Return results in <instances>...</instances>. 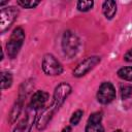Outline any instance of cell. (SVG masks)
Wrapping results in <instances>:
<instances>
[{
	"label": "cell",
	"mask_w": 132,
	"mask_h": 132,
	"mask_svg": "<svg viewBox=\"0 0 132 132\" xmlns=\"http://www.w3.org/2000/svg\"><path fill=\"white\" fill-rule=\"evenodd\" d=\"M34 122V117L32 118L31 114L28 112L27 116L18 124V126L14 128L13 132H30L32 125Z\"/></svg>",
	"instance_id": "10"
},
{
	"label": "cell",
	"mask_w": 132,
	"mask_h": 132,
	"mask_svg": "<svg viewBox=\"0 0 132 132\" xmlns=\"http://www.w3.org/2000/svg\"><path fill=\"white\" fill-rule=\"evenodd\" d=\"M25 40V32L21 27H18L13 30L12 34L10 35V38L8 40V42L6 43V51H7V55L10 59H14L22 45L23 42Z\"/></svg>",
	"instance_id": "1"
},
{
	"label": "cell",
	"mask_w": 132,
	"mask_h": 132,
	"mask_svg": "<svg viewBox=\"0 0 132 132\" xmlns=\"http://www.w3.org/2000/svg\"><path fill=\"white\" fill-rule=\"evenodd\" d=\"M102 11L106 19L110 20L114 16L117 12V3L113 0H107L104 1L102 4Z\"/></svg>",
	"instance_id": "11"
},
{
	"label": "cell",
	"mask_w": 132,
	"mask_h": 132,
	"mask_svg": "<svg viewBox=\"0 0 132 132\" xmlns=\"http://www.w3.org/2000/svg\"><path fill=\"white\" fill-rule=\"evenodd\" d=\"M71 91H72L71 86L67 82H61L60 85H58L54 92V97H53L54 99L52 102L53 106L56 109H59L66 100V98L70 95Z\"/></svg>",
	"instance_id": "5"
},
{
	"label": "cell",
	"mask_w": 132,
	"mask_h": 132,
	"mask_svg": "<svg viewBox=\"0 0 132 132\" xmlns=\"http://www.w3.org/2000/svg\"><path fill=\"white\" fill-rule=\"evenodd\" d=\"M100 57L98 56H92L88 57L85 60H82L73 70V76L75 77H81L85 74H87L90 70H92L98 63H100Z\"/></svg>",
	"instance_id": "7"
},
{
	"label": "cell",
	"mask_w": 132,
	"mask_h": 132,
	"mask_svg": "<svg viewBox=\"0 0 132 132\" xmlns=\"http://www.w3.org/2000/svg\"><path fill=\"white\" fill-rule=\"evenodd\" d=\"M7 3V1H3V2H0V5L2 6V5H4V4H6Z\"/></svg>",
	"instance_id": "23"
},
{
	"label": "cell",
	"mask_w": 132,
	"mask_h": 132,
	"mask_svg": "<svg viewBox=\"0 0 132 132\" xmlns=\"http://www.w3.org/2000/svg\"><path fill=\"white\" fill-rule=\"evenodd\" d=\"M48 99V94L44 91H36L31 100H30V104H29V108L32 110H38L44 107V104L46 103Z\"/></svg>",
	"instance_id": "9"
},
{
	"label": "cell",
	"mask_w": 132,
	"mask_h": 132,
	"mask_svg": "<svg viewBox=\"0 0 132 132\" xmlns=\"http://www.w3.org/2000/svg\"><path fill=\"white\" fill-rule=\"evenodd\" d=\"M56 110L57 109L53 106V104L42 108L40 114L36 119V127H37L38 130H42L46 127V125L51 121V119H52V117H53V114L55 113Z\"/></svg>",
	"instance_id": "8"
},
{
	"label": "cell",
	"mask_w": 132,
	"mask_h": 132,
	"mask_svg": "<svg viewBox=\"0 0 132 132\" xmlns=\"http://www.w3.org/2000/svg\"><path fill=\"white\" fill-rule=\"evenodd\" d=\"M16 3H18L20 6H22L23 8L30 9V8L36 7L40 2H39V1H36V0H18Z\"/></svg>",
	"instance_id": "15"
},
{
	"label": "cell",
	"mask_w": 132,
	"mask_h": 132,
	"mask_svg": "<svg viewBox=\"0 0 132 132\" xmlns=\"http://www.w3.org/2000/svg\"><path fill=\"white\" fill-rule=\"evenodd\" d=\"M21 109H22V102H16V104L13 106V108H12V110H11V112H10V120H9V122L10 123H13L14 121H15V119L18 118V116L20 114V111H21Z\"/></svg>",
	"instance_id": "17"
},
{
	"label": "cell",
	"mask_w": 132,
	"mask_h": 132,
	"mask_svg": "<svg viewBox=\"0 0 132 132\" xmlns=\"http://www.w3.org/2000/svg\"><path fill=\"white\" fill-rule=\"evenodd\" d=\"M124 60L126 62H132V48H130L125 55H124Z\"/></svg>",
	"instance_id": "21"
},
{
	"label": "cell",
	"mask_w": 132,
	"mask_h": 132,
	"mask_svg": "<svg viewBox=\"0 0 132 132\" xmlns=\"http://www.w3.org/2000/svg\"><path fill=\"white\" fill-rule=\"evenodd\" d=\"M82 113H84V112H82V110H80V109L74 111L73 114H72L71 118H70V123H71V125H73V126L77 125V124L79 123V121L81 120Z\"/></svg>",
	"instance_id": "19"
},
{
	"label": "cell",
	"mask_w": 132,
	"mask_h": 132,
	"mask_svg": "<svg viewBox=\"0 0 132 132\" xmlns=\"http://www.w3.org/2000/svg\"><path fill=\"white\" fill-rule=\"evenodd\" d=\"M102 120V113L101 112H94L90 116L88 123H101Z\"/></svg>",
	"instance_id": "20"
},
{
	"label": "cell",
	"mask_w": 132,
	"mask_h": 132,
	"mask_svg": "<svg viewBox=\"0 0 132 132\" xmlns=\"http://www.w3.org/2000/svg\"><path fill=\"white\" fill-rule=\"evenodd\" d=\"M12 84V75L9 72L3 71L1 73V89H8Z\"/></svg>",
	"instance_id": "13"
},
{
	"label": "cell",
	"mask_w": 132,
	"mask_h": 132,
	"mask_svg": "<svg viewBox=\"0 0 132 132\" xmlns=\"http://www.w3.org/2000/svg\"><path fill=\"white\" fill-rule=\"evenodd\" d=\"M79 48V38L72 31H66L62 37V50L66 57L73 58Z\"/></svg>",
	"instance_id": "2"
},
{
	"label": "cell",
	"mask_w": 132,
	"mask_h": 132,
	"mask_svg": "<svg viewBox=\"0 0 132 132\" xmlns=\"http://www.w3.org/2000/svg\"><path fill=\"white\" fill-rule=\"evenodd\" d=\"M86 132H104V128L101 123H88L85 129Z\"/></svg>",
	"instance_id": "14"
},
{
	"label": "cell",
	"mask_w": 132,
	"mask_h": 132,
	"mask_svg": "<svg viewBox=\"0 0 132 132\" xmlns=\"http://www.w3.org/2000/svg\"><path fill=\"white\" fill-rule=\"evenodd\" d=\"M62 132H71V127H70V126H66V127L62 130Z\"/></svg>",
	"instance_id": "22"
},
{
	"label": "cell",
	"mask_w": 132,
	"mask_h": 132,
	"mask_svg": "<svg viewBox=\"0 0 132 132\" xmlns=\"http://www.w3.org/2000/svg\"><path fill=\"white\" fill-rule=\"evenodd\" d=\"M94 5V2L91 0L89 1H78L77 2V9L79 11H88L90 10Z\"/></svg>",
	"instance_id": "16"
},
{
	"label": "cell",
	"mask_w": 132,
	"mask_h": 132,
	"mask_svg": "<svg viewBox=\"0 0 132 132\" xmlns=\"http://www.w3.org/2000/svg\"><path fill=\"white\" fill-rule=\"evenodd\" d=\"M41 66L43 72L47 75H59L63 72V67L61 63L52 54L44 55Z\"/></svg>",
	"instance_id": "4"
},
{
	"label": "cell",
	"mask_w": 132,
	"mask_h": 132,
	"mask_svg": "<svg viewBox=\"0 0 132 132\" xmlns=\"http://www.w3.org/2000/svg\"><path fill=\"white\" fill-rule=\"evenodd\" d=\"M19 10L13 7H5L0 10V33H4L18 18Z\"/></svg>",
	"instance_id": "3"
},
{
	"label": "cell",
	"mask_w": 132,
	"mask_h": 132,
	"mask_svg": "<svg viewBox=\"0 0 132 132\" xmlns=\"http://www.w3.org/2000/svg\"><path fill=\"white\" fill-rule=\"evenodd\" d=\"M116 98V90L111 82H102L97 92V100L102 104H108Z\"/></svg>",
	"instance_id": "6"
},
{
	"label": "cell",
	"mask_w": 132,
	"mask_h": 132,
	"mask_svg": "<svg viewBox=\"0 0 132 132\" xmlns=\"http://www.w3.org/2000/svg\"><path fill=\"white\" fill-rule=\"evenodd\" d=\"M121 95L123 99H127L132 95V86L121 85Z\"/></svg>",
	"instance_id": "18"
},
{
	"label": "cell",
	"mask_w": 132,
	"mask_h": 132,
	"mask_svg": "<svg viewBox=\"0 0 132 132\" xmlns=\"http://www.w3.org/2000/svg\"><path fill=\"white\" fill-rule=\"evenodd\" d=\"M118 76L124 80L132 81V66L123 67L118 70Z\"/></svg>",
	"instance_id": "12"
},
{
	"label": "cell",
	"mask_w": 132,
	"mask_h": 132,
	"mask_svg": "<svg viewBox=\"0 0 132 132\" xmlns=\"http://www.w3.org/2000/svg\"><path fill=\"white\" fill-rule=\"evenodd\" d=\"M113 132H123V131H122V130H120V129H119V130H116V131H113Z\"/></svg>",
	"instance_id": "24"
}]
</instances>
